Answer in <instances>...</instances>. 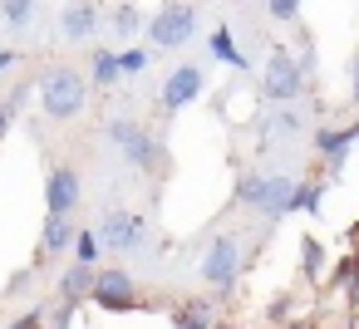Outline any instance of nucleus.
<instances>
[{
    "label": "nucleus",
    "mask_w": 359,
    "mask_h": 329,
    "mask_svg": "<svg viewBox=\"0 0 359 329\" xmlns=\"http://www.w3.org/2000/svg\"><path fill=\"white\" fill-rule=\"evenodd\" d=\"M89 300H94L99 309H109V314H123V309H138V304H143V300H138L133 275H128V270H118V265L94 270V290H89Z\"/></svg>",
    "instance_id": "obj_8"
},
{
    "label": "nucleus",
    "mask_w": 359,
    "mask_h": 329,
    "mask_svg": "<svg viewBox=\"0 0 359 329\" xmlns=\"http://www.w3.org/2000/svg\"><path fill=\"white\" fill-rule=\"evenodd\" d=\"M280 329H315L310 319H290V324H280Z\"/></svg>",
    "instance_id": "obj_34"
},
{
    "label": "nucleus",
    "mask_w": 359,
    "mask_h": 329,
    "mask_svg": "<svg viewBox=\"0 0 359 329\" xmlns=\"http://www.w3.org/2000/svg\"><path fill=\"white\" fill-rule=\"evenodd\" d=\"M261 94L280 108V104H295L300 94H305V69H300V59L290 55V45H271V55H266V74H261Z\"/></svg>",
    "instance_id": "obj_3"
},
{
    "label": "nucleus",
    "mask_w": 359,
    "mask_h": 329,
    "mask_svg": "<svg viewBox=\"0 0 359 329\" xmlns=\"http://www.w3.org/2000/svg\"><path fill=\"white\" fill-rule=\"evenodd\" d=\"M266 15L290 25V20H300V0H266Z\"/></svg>",
    "instance_id": "obj_25"
},
{
    "label": "nucleus",
    "mask_w": 359,
    "mask_h": 329,
    "mask_svg": "<svg viewBox=\"0 0 359 329\" xmlns=\"http://www.w3.org/2000/svg\"><path fill=\"white\" fill-rule=\"evenodd\" d=\"M89 231L99 236L104 251H138L143 236H148V216L133 211V206H114V211H104L99 226H89Z\"/></svg>",
    "instance_id": "obj_5"
},
{
    "label": "nucleus",
    "mask_w": 359,
    "mask_h": 329,
    "mask_svg": "<svg viewBox=\"0 0 359 329\" xmlns=\"http://www.w3.org/2000/svg\"><path fill=\"white\" fill-rule=\"evenodd\" d=\"M305 128H310V123H305V113H300L295 104H280V108H271V113H266L261 138H271V143H295Z\"/></svg>",
    "instance_id": "obj_12"
},
{
    "label": "nucleus",
    "mask_w": 359,
    "mask_h": 329,
    "mask_svg": "<svg viewBox=\"0 0 359 329\" xmlns=\"http://www.w3.org/2000/svg\"><path fill=\"white\" fill-rule=\"evenodd\" d=\"M349 295H354V304H359V260H354V270H349Z\"/></svg>",
    "instance_id": "obj_30"
},
{
    "label": "nucleus",
    "mask_w": 359,
    "mask_h": 329,
    "mask_svg": "<svg viewBox=\"0 0 359 329\" xmlns=\"http://www.w3.org/2000/svg\"><path fill=\"white\" fill-rule=\"evenodd\" d=\"M30 94H35V84H15V89H11V94H6V99H0V104H6V113H11V118H15V113H20V108H25V104H30Z\"/></svg>",
    "instance_id": "obj_26"
},
{
    "label": "nucleus",
    "mask_w": 359,
    "mask_h": 329,
    "mask_svg": "<svg viewBox=\"0 0 359 329\" xmlns=\"http://www.w3.org/2000/svg\"><path fill=\"white\" fill-rule=\"evenodd\" d=\"M114 55H118V74H143L148 59H153L148 50H114Z\"/></svg>",
    "instance_id": "obj_24"
},
{
    "label": "nucleus",
    "mask_w": 359,
    "mask_h": 329,
    "mask_svg": "<svg viewBox=\"0 0 359 329\" xmlns=\"http://www.w3.org/2000/svg\"><path fill=\"white\" fill-rule=\"evenodd\" d=\"M349 99H354V108H359V59H354V84H349Z\"/></svg>",
    "instance_id": "obj_31"
},
{
    "label": "nucleus",
    "mask_w": 359,
    "mask_h": 329,
    "mask_svg": "<svg viewBox=\"0 0 359 329\" xmlns=\"http://www.w3.org/2000/svg\"><path fill=\"white\" fill-rule=\"evenodd\" d=\"M172 324H177V329H212V324H217L212 300H187V304H177V309H172Z\"/></svg>",
    "instance_id": "obj_16"
},
{
    "label": "nucleus",
    "mask_w": 359,
    "mask_h": 329,
    "mask_svg": "<svg viewBox=\"0 0 359 329\" xmlns=\"http://www.w3.org/2000/svg\"><path fill=\"white\" fill-rule=\"evenodd\" d=\"M11 123H15V118L6 113V104H0V138H6V133H11Z\"/></svg>",
    "instance_id": "obj_32"
},
{
    "label": "nucleus",
    "mask_w": 359,
    "mask_h": 329,
    "mask_svg": "<svg viewBox=\"0 0 359 329\" xmlns=\"http://www.w3.org/2000/svg\"><path fill=\"white\" fill-rule=\"evenodd\" d=\"M202 89H207V74L197 69V64H177L168 79H163V113H182L187 104H197L202 99Z\"/></svg>",
    "instance_id": "obj_9"
},
{
    "label": "nucleus",
    "mask_w": 359,
    "mask_h": 329,
    "mask_svg": "<svg viewBox=\"0 0 359 329\" xmlns=\"http://www.w3.org/2000/svg\"><path fill=\"white\" fill-rule=\"evenodd\" d=\"M35 89H40V108H45V118H55V123L79 118L84 104H89V84H84L79 69H50Z\"/></svg>",
    "instance_id": "obj_1"
},
{
    "label": "nucleus",
    "mask_w": 359,
    "mask_h": 329,
    "mask_svg": "<svg viewBox=\"0 0 359 329\" xmlns=\"http://www.w3.org/2000/svg\"><path fill=\"white\" fill-rule=\"evenodd\" d=\"M11 329H45V314H40V309H30V314H20Z\"/></svg>",
    "instance_id": "obj_28"
},
{
    "label": "nucleus",
    "mask_w": 359,
    "mask_h": 329,
    "mask_svg": "<svg viewBox=\"0 0 359 329\" xmlns=\"http://www.w3.org/2000/svg\"><path fill=\"white\" fill-rule=\"evenodd\" d=\"M109 25H114V35H118V40H133V35L143 30V10L133 6V0H123V6L114 10V20H109Z\"/></svg>",
    "instance_id": "obj_18"
},
{
    "label": "nucleus",
    "mask_w": 359,
    "mask_h": 329,
    "mask_svg": "<svg viewBox=\"0 0 359 329\" xmlns=\"http://www.w3.org/2000/svg\"><path fill=\"white\" fill-rule=\"evenodd\" d=\"M69 246H74V221H69V216H45V231H40V260L65 255Z\"/></svg>",
    "instance_id": "obj_13"
},
{
    "label": "nucleus",
    "mask_w": 359,
    "mask_h": 329,
    "mask_svg": "<svg viewBox=\"0 0 359 329\" xmlns=\"http://www.w3.org/2000/svg\"><path fill=\"white\" fill-rule=\"evenodd\" d=\"M359 143V123H344V128H320L315 133V148L325 153V158H334V162H344V153Z\"/></svg>",
    "instance_id": "obj_14"
},
{
    "label": "nucleus",
    "mask_w": 359,
    "mask_h": 329,
    "mask_svg": "<svg viewBox=\"0 0 359 329\" xmlns=\"http://www.w3.org/2000/svg\"><path fill=\"white\" fill-rule=\"evenodd\" d=\"M123 74H118V55L114 50H94V84L99 89H114Z\"/></svg>",
    "instance_id": "obj_21"
},
{
    "label": "nucleus",
    "mask_w": 359,
    "mask_h": 329,
    "mask_svg": "<svg viewBox=\"0 0 359 329\" xmlns=\"http://www.w3.org/2000/svg\"><path fill=\"white\" fill-rule=\"evenodd\" d=\"M212 329H231V324H226V319H217V324H212Z\"/></svg>",
    "instance_id": "obj_35"
},
{
    "label": "nucleus",
    "mask_w": 359,
    "mask_h": 329,
    "mask_svg": "<svg viewBox=\"0 0 359 329\" xmlns=\"http://www.w3.org/2000/svg\"><path fill=\"white\" fill-rule=\"evenodd\" d=\"M0 15H6L11 30H25L30 15H35V0H0Z\"/></svg>",
    "instance_id": "obj_23"
},
{
    "label": "nucleus",
    "mask_w": 359,
    "mask_h": 329,
    "mask_svg": "<svg viewBox=\"0 0 359 329\" xmlns=\"http://www.w3.org/2000/svg\"><path fill=\"white\" fill-rule=\"evenodd\" d=\"M295 197V177L290 172H246L236 182V202L261 211V216H285Z\"/></svg>",
    "instance_id": "obj_2"
},
{
    "label": "nucleus",
    "mask_w": 359,
    "mask_h": 329,
    "mask_svg": "<svg viewBox=\"0 0 359 329\" xmlns=\"http://www.w3.org/2000/svg\"><path fill=\"white\" fill-rule=\"evenodd\" d=\"M300 275H305V280H320V275H325V246H320L315 236L300 241Z\"/></svg>",
    "instance_id": "obj_20"
},
{
    "label": "nucleus",
    "mask_w": 359,
    "mask_h": 329,
    "mask_svg": "<svg viewBox=\"0 0 359 329\" xmlns=\"http://www.w3.org/2000/svg\"><path fill=\"white\" fill-rule=\"evenodd\" d=\"M109 138H114V148L138 167V172H153L158 162H163V148H158V138L143 128V123H133V118H114L109 123Z\"/></svg>",
    "instance_id": "obj_6"
},
{
    "label": "nucleus",
    "mask_w": 359,
    "mask_h": 329,
    "mask_svg": "<svg viewBox=\"0 0 359 329\" xmlns=\"http://www.w3.org/2000/svg\"><path fill=\"white\" fill-rule=\"evenodd\" d=\"M60 35L84 45L99 35V0H69V6L60 10Z\"/></svg>",
    "instance_id": "obj_11"
},
{
    "label": "nucleus",
    "mask_w": 359,
    "mask_h": 329,
    "mask_svg": "<svg viewBox=\"0 0 359 329\" xmlns=\"http://www.w3.org/2000/svg\"><path fill=\"white\" fill-rule=\"evenodd\" d=\"M320 202H325V182H295L290 211H320Z\"/></svg>",
    "instance_id": "obj_22"
},
{
    "label": "nucleus",
    "mask_w": 359,
    "mask_h": 329,
    "mask_svg": "<svg viewBox=\"0 0 359 329\" xmlns=\"http://www.w3.org/2000/svg\"><path fill=\"white\" fill-rule=\"evenodd\" d=\"M241 260H246V251H241L236 236H212V246H207V255H202V280H207L217 295H226V290L236 285V275H241Z\"/></svg>",
    "instance_id": "obj_7"
},
{
    "label": "nucleus",
    "mask_w": 359,
    "mask_h": 329,
    "mask_svg": "<svg viewBox=\"0 0 359 329\" xmlns=\"http://www.w3.org/2000/svg\"><path fill=\"white\" fill-rule=\"evenodd\" d=\"M6 290H11V295H25V290H30V265H25V270H15Z\"/></svg>",
    "instance_id": "obj_27"
},
{
    "label": "nucleus",
    "mask_w": 359,
    "mask_h": 329,
    "mask_svg": "<svg viewBox=\"0 0 359 329\" xmlns=\"http://www.w3.org/2000/svg\"><path fill=\"white\" fill-rule=\"evenodd\" d=\"M143 30H148L153 50H182L197 35V6L192 0H168L153 20H143Z\"/></svg>",
    "instance_id": "obj_4"
},
{
    "label": "nucleus",
    "mask_w": 359,
    "mask_h": 329,
    "mask_svg": "<svg viewBox=\"0 0 359 329\" xmlns=\"http://www.w3.org/2000/svg\"><path fill=\"white\" fill-rule=\"evenodd\" d=\"M89 290H94V270L89 265H69L60 275V304H79V300H89Z\"/></svg>",
    "instance_id": "obj_15"
},
{
    "label": "nucleus",
    "mask_w": 359,
    "mask_h": 329,
    "mask_svg": "<svg viewBox=\"0 0 359 329\" xmlns=\"http://www.w3.org/2000/svg\"><path fill=\"white\" fill-rule=\"evenodd\" d=\"M79 197H84L79 167L55 162V167H50V177H45V206H50V216H69V211L79 206Z\"/></svg>",
    "instance_id": "obj_10"
},
{
    "label": "nucleus",
    "mask_w": 359,
    "mask_h": 329,
    "mask_svg": "<svg viewBox=\"0 0 359 329\" xmlns=\"http://www.w3.org/2000/svg\"><path fill=\"white\" fill-rule=\"evenodd\" d=\"M74 265H89V270H99V255H104V246H99V236L94 231H74Z\"/></svg>",
    "instance_id": "obj_19"
},
{
    "label": "nucleus",
    "mask_w": 359,
    "mask_h": 329,
    "mask_svg": "<svg viewBox=\"0 0 359 329\" xmlns=\"http://www.w3.org/2000/svg\"><path fill=\"white\" fill-rule=\"evenodd\" d=\"M11 64H15V50H0V74H6Z\"/></svg>",
    "instance_id": "obj_33"
},
{
    "label": "nucleus",
    "mask_w": 359,
    "mask_h": 329,
    "mask_svg": "<svg viewBox=\"0 0 359 329\" xmlns=\"http://www.w3.org/2000/svg\"><path fill=\"white\" fill-rule=\"evenodd\" d=\"M285 309H290V295H276L271 300V319H285Z\"/></svg>",
    "instance_id": "obj_29"
},
{
    "label": "nucleus",
    "mask_w": 359,
    "mask_h": 329,
    "mask_svg": "<svg viewBox=\"0 0 359 329\" xmlns=\"http://www.w3.org/2000/svg\"><path fill=\"white\" fill-rule=\"evenodd\" d=\"M212 59H217V64H231V69H251V59L236 50V40H231V30H226V25H217V30H212Z\"/></svg>",
    "instance_id": "obj_17"
}]
</instances>
